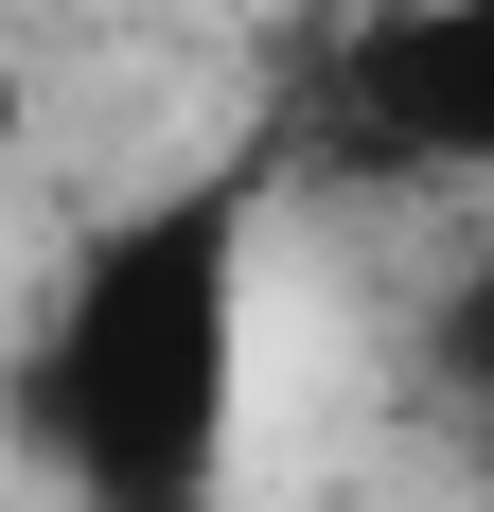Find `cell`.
I'll use <instances>...</instances> for the list:
<instances>
[{"instance_id":"1","label":"cell","mask_w":494,"mask_h":512,"mask_svg":"<svg viewBox=\"0 0 494 512\" xmlns=\"http://www.w3.org/2000/svg\"><path fill=\"white\" fill-rule=\"evenodd\" d=\"M265 212H283V159L212 142L71 230V265L36 283V336L0 371V424L53 477V512H230Z\"/></svg>"},{"instance_id":"2","label":"cell","mask_w":494,"mask_h":512,"mask_svg":"<svg viewBox=\"0 0 494 512\" xmlns=\"http://www.w3.org/2000/svg\"><path fill=\"white\" fill-rule=\"evenodd\" d=\"M336 142L406 177H494V0H371L336 36Z\"/></svg>"},{"instance_id":"3","label":"cell","mask_w":494,"mask_h":512,"mask_svg":"<svg viewBox=\"0 0 494 512\" xmlns=\"http://www.w3.org/2000/svg\"><path fill=\"white\" fill-rule=\"evenodd\" d=\"M424 371H442L459 407H494V248H477V265H459L442 301H424Z\"/></svg>"},{"instance_id":"4","label":"cell","mask_w":494,"mask_h":512,"mask_svg":"<svg viewBox=\"0 0 494 512\" xmlns=\"http://www.w3.org/2000/svg\"><path fill=\"white\" fill-rule=\"evenodd\" d=\"M18 142H36V89H18V53H0V177H18Z\"/></svg>"}]
</instances>
